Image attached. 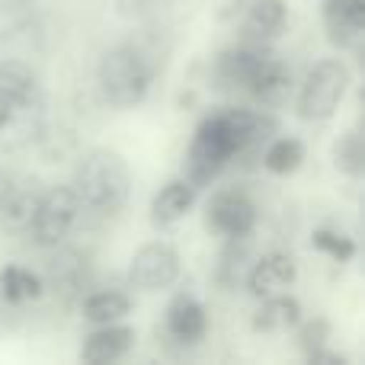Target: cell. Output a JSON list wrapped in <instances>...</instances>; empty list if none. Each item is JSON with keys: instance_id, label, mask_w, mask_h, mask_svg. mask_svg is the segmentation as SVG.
Segmentation results:
<instances>
[{"instance_id": "cell-4", "label": "cell", "mask_w": 365, "mask_h": 365, "mask_svg": "<svg viewBox=\"0 0 365 365\" xmlns=\"http://www.w3.org/2000/svg\"><path fill=\"white\" fill-rule=\"evenodd\" d=\"M77 215H81V202H77L71 186H51L42 189L36 218H32V240L38 247H61L68 240V234L74 231Z\"/></svg>"}, {"instance_id": "cell-20", "label": "cell", "mask_w": 365, "mask_h": 365, "mask_svg": "<svg viewBox=\"0 0 365 365\" xmlns=\"http://www.w3.org/2000/svg\"><path fill=\"white\" fill-rule=\"evenodd\" d=\"M0 295L10 304L36 302V298L45 295V282L38 272L26 269V266H4L0 269Z\"/></svg>"}, {"instance_id": "cell-16", "label": "cell", "mask_w": 365, "mask_h": 365, "mask_svg": "<svg viewBox=\"0 0 365 365\" xmlns=\"http://www.w3.org/2000/svg\"><path fill=\"white\" fill-rule=\"evenodd\" d=\"M259 302L263 304L253 311V330H259V334H285L302 321V302L298 298L272 292Z\"/></svg>"}, {"instance_id": "cell-18", "label": "cell", "mask_w": 365, "mask_h": 365, "mask_svg": "<svg viewBox=\"0 0 365 365\" xmlns=\"http://www.w3.org/2000/svg\"><path fill=\"white\" fill-rule=\"evenodd\" d=\"M285 4L282 0H253V6L247 10L244 19V32H247V42H257L266 45L285 29Z\"/></svg>"}, {"instance_id": "cell-23", "label": "cell", "mask_w": 365, "mask_h": 365, "mask_svg": "<svg viewBox=\"0 0 365 365\" xmlns=\"http://www.w3.org/2000/svg\"><path fill=\"white\" fill-rule=\"evenodd\" d=\"M250 266H253V253L247 237H227V247L221 250V259H218V282L225 289H237L247 279Z\"/></svg>"}, {"instance_id": "cell-21", "label": "cell", "mask_w": 365, "mask_h": 365, "mask_svg": "<svg viewBox=\"0 0 365 365\" xmlns=\"http://www.w3.org/2000/svg\"><path fill=\"white\" fill-rule=\"evenodd\" d=\"M259 160H263V167L269 173L289 177V173H295L298 167L304 164V141L289 138V135H285V138H269V145L263 148Z\"/></svg>"}, {"instance_id": "cell-8", "label": "cell", "mask_w": 365, "mask_h": 365, "mask_svg": "<svg viewBox=\"0 0 365 365\" xmlns=\"http://www.w3.org/2000/svg\"><path fill=\"white\" fill-rule=\"evenodd\" d=\"M292 83H295V81H292L289 64H285L282 58L272 55V51L266 48L263 55H259V61H257V68H253V74H250L247 93H250L257 103H263V106L279 109V106H285V103H289Z\"/></svg>"}, {"instance_id": "cell-29", "label": "cell", "mask_w": 365, "mask_h": 365, "mask_svg": "<svg viewBox=\"0 0 365 365\" xmlns=\"http://www.w3.org/2000/svg\"><path fill=\"white\" fill-rule=\"evenodd\" d=\"M308 362L311 365H346V356L327 353V346H321V349H314V353H308Z\"/></svg>"}, {"instance_id": "cell-31", "label": "cell", "mask_w": 365, "mask_h": 365, "mask_svg": "<svg viewBox=\"0 0 365 365\" xmlns=\"http://www.w3.org/2000/svg\"><path fill=\"white\" fill-rule=\"evenodd\" d=\"M29 4H36V0H0V10H23Z\"/></svg>"}, {"instance_id": "cell-28", "label": "cell", "mask_w": 365, "mask_h": 365, "mask_svg": "<svg viewBox=\"0 0 365 365\" xmlns=\"http://www.w3.org/2000/svg\"><path fill=\"white\" fill-rule=\"evenodd\" d=\"M154 4L158 0H115L122 16H145L148 10H154Z\"/></svg>"}, {"instance_id": "cell-14", "label": "cell", "mask_w": 365, "mask_h": 365, "mask_svg": "<svg viewBox=\"0 0 365 365\" xmlns=\"http://www.w3.org/2000/svg\"><path fill=\"white\" fill-rule=\"evenodd\" d=\"M263 51H266V45H257V42H247V45H237V48L221 51V55L215 58V83H218L221 90H247L250 74Z\"/></svg>"}, {"instance_id": "cell-3", "label": "cell", "mask_w": 365, "mask_h": 365, "mask_svg": "<svg viewBox=\"0 0 365 365\" xmlns=\"http://www.w3.org/2000/svg\"><path fill=\"white\" fill-rule=\"evenodd\" d=\"M349 90V68L340 58H324L311 64L298 87V115L304 122H327L340 109Z\"/></svg>"}, {"instance_id": "cell-5", "label": "cell", "mask_w": 365, "mask_h": 365, "mask_svg": "<svg viewBox=\"0 0 365 365\" xmlns=\"http://www.w3.org/2000/svg\"><path fill=\"white\" fill-rule=\"evenodd\" d=\"M45 125H48V113H45L42 90L23 100H0V151H19L36 145Z\"/></svg>"}, {"instance_id": "cell-12", "label": "cell", "mask_w": 365, "mask_h": 365, "mask_svg": "<svg viewBox=\"0 0 365 365\" xmlns=\"http://www.w3.org/2000/svg\"><path fill=\"white\" fill-rule=\"evenodd\" d=\"M135 346V330L125 327V324H100L93 334L83 340L81 346V359L83 362H93V365H106L115 362Z\"/></svg>"}, {"instance_id": "cell-9", "label": "cell", "mask_w": 365, "mask_h": 365, "mask_svg": "<svg viewBox=\"0 0 365 365\" xmlns=\"http://www.w3.org/2000/svg\"><path fill=\"white\" fill-rule=\"evenodd\" d=\"M38 199H42V182L36 177H26V180L13 182L6 199L0 202V227H4V234H10V237L29 234Z\"/></svg>"}, {"instance_id": "cell-30", "label": "cell", "mask_w": 365, "mask_h": 365, "mask_svg": "<svg viewBox=\"0 0 365 365\" xmlns=\"http://www.w3.org/2000/svg\"><path fill=\"white\" fill-rule=\"evenodd\" d=\"M13 182H16V177H13L10 170H4V167H0V202L6 199V192H10Z\"/></svg>"}, {"instance_id": "cell-2", "label": "cell", "mask_w": 365, "mask_h": 365, "mask_svg": "<svg viewBox=\"0 0 365 365\" xmlns=\"http://www.w3.org/2000/svg\"><path fill=\"white\" fill-rule=\"evenodd\" d=\"M154 81V68L135 45H115L103 55L96 68V83H100L103 100L113 109H135L145 103L148 90Z\"/></svg>"}, {"instance_id": "cell-11", "label": "cell", "mask_w": 365, "mask_h": 365, "mask_svg": "<svg viewBox=\"0 0 365 365\" xmlns=\"http://www.w3.org/2000/svg\"><path fill=\"white\" fill-rule=\"evenodd\" d=\"M55 250L58 253L45 266V279H42L45 289L58 292L64 298L81 295L90 279V259L81 250H61V247H55Z\"/></svg>"}, {"instance_id": "cell-13", "label": "cell", "mask_w": 365, "mask_h": 365, "mask_svg": "<svg viewBox=\"0 0 365 365\" xmlns=\"http://www.w3.org/2000/svg\"><path fill=\"white\" fill-rule=\"evenodd\" d=\"M208 330V314L202 308L199 298H192L189 292H180L170 304H167V334L177 343H199Z\"/></svg>"}, {"instance_id": "cell-27", "label": "cell", "mask_w": 365, "mask_h": 365, "mask_svg": "<svg viewBox=\"0 0 365 365\" xmlns=\"http://www.w3.org/2000/svg\"><path fill=\"white\" fill-rule=\"evenodd\" d=\"M298 327V346L304 349V353H314V349H321V346H327V340H330V321L327 317H311V321H298L295 324Z\"/></svg>"}, {"instance_id": "cell-26", "label": "cell", "mask_w": 365, "mask_h": 365, "mask_svg": "<svg viewBox=\"0 0 365 365\" xmlns=\"http://www.w3.org/2000/svg\"><path fill=\"white\" fill-rule=\"evenodd\" d=\"M42 23L38 19H19V23H13L10 29H4V36H0V42L10 45V48H19V51H38L42 48Z\"/></svg>"}, {"instance_id": "cell-7", "label": "cell", "mask_w": 365, "mask_h": 365, "mask_svg": "<svg viewBox=\"0 0 365 365\" xmlns=\"http://www.w3.org/2000/svg\"><path fill=\"white\" fill-rule=\"evenodd\" d=\"M205 225L221 237H250L257 227V205L240 189H221L205 205Z\"/></svg>"}, {"instance_id": "cell-17", "label": "cell", "mask_w": 365, "mask_h": 365, "mask_svg": "<svg viewBox=\"0 0 365 365\" xmlns=\"http://www.w3.org/2000/svg\"><path fill=\"white\" fill-rule=\"evenodd\" d=\"M195 205V189L186 180H170L158 195L151 199V225L170 227L180 218H186L189 208Z\"/></svg>"}, {"instance_id": "cell-15", "label": "cell", "mask_w": 365, "mask_h": 365, "mask_svg": "<svg viewBox=\"0 0 365 365\" xmlns=\"http://www.w3.org/2000/svg\"><path fill=\"white\" fill-rule=\"evenodd\" d=\"M324 26L330 42L340 48L359 42L365 29V0H324Z\"/></svg>"}, {"instance_id": "cell-6", "label": "cell", "mask_w": 365, "mask_h": 365, "mask_svg": "<svg viewBox=\"0 0 365 365\" xmlns=\"http://www.w3.org/2000/svg\"><path fill=\"white\" fill-rule=\"evenodd\" d=\"M180 279V253L164 240L145 244L128 263V282L141 292L170 289Z\"/></svg>"}, {"instance_id": "cell-25", "label": "cell", "mask_w": 365, "mask_h": 365, "mask_svg": "<svg viewBox=\"0 0 365 365\" xmlns=\"http://www.w3.org/2000/svg\"><path fill=\"white\" fill-rule=\"evenodd\" d=\"M311 244H314V250L327 253L336 263H349V259L356 257V240L340 231H330V227H317V231L311 234Z\"/></svg>"}, {"instance_id": "cell-24", "label": "cell", "mask_w": 365, "mask_h": 365, "mask_svg": "<svg viewBox=\"0 0 365 365\" xmlns=\"http://www.w3.org/2000/svg\"><path fill=\"white\" fill-rule=\"evenodd\" d=\"M334 164H336V170H343L346 177H362L365 148H362V135L359 132H346L340 141H336L334 145Z\"/></svg>"}, {"instance_id": "cell-19", "label": "cell", "mask_w": 365, "mask_h": 365, "mask_svg": "<svg viewBox=\"0 0 365 365\" xmlns=\"http://www.w3.org/2000/svg\"><path fill=\"white\" fill-rule=\"evenodd\" d=\"M128 311H132V302H128L125 292H93V295H87L81 302V314L83 321H90L93 327H100V324H115V321H125Z\"/></svg>"}, {"instance_id": "cell-22", "label": "cell", "mask_w": 365, "mask_h": 365, "mask_svg": "<svg viewBox=\"0 0 365 365\" xmlns=\"http://www.w3.org/2000/svg\"><path fill=\"white\" fill-rule=\"evenodd\" d=\"M38 90V77L23 58H0V100H23Z\"/></svg>"}, {"instance_id": "cell-10", "label": "cell", "mask_w": 365, "mask_h": 365, "mask_svg": "<svg viewBox=\"0 0 365 365\" xmlns=\"http://www.w3.org/2000/svg\"><path fill=\"white\" fill-rule=\"evenodd\" d=\"M298 276V263L292 253H263L253 259L250 272H247V292L253 298H266L272 292H282L295 282Z\"/></svg>"}, {"instance_id": "cell-1", "label": "cell", "mask_w": 365, "mask_h": 365, "mask_svg": "<svg viewBox=\"0 0 365 365\" xmlns=\"http://www.w3.org/2000/svg\"><path fill=\"white\" fill-rule=\"evenodd\" d=\"M74 189L77 202L87 205L96 215H115L125 208L128 192H132V170L125 158L113 148H90L77 158L74 167Z\"/></svg>"}]
</instances>
